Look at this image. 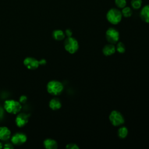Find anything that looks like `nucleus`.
<instances>
[{"label":"nucleus","mask_w":149,"mask_h":149,"mask_svg":"<svg viewBox=\"0 0 149 149\" xmlns=\"http://www.w3.org/2000/svg\"><path fill=\"white\" fill-rule=\"evenodd\" d=\"M116 51V47L112 44H109L104 47L102 53L105 56H110L113 54Z\"/></svg>","instance_id":"obj_12"},{"label":"nucleus","mask_w":149,"mask_h":149,"mask_svg":"<svg viewBox=\"0 0 149 149\" xmlns=\"http://www.w3.org/2000/svg\"><path fill=\"white\" fill-rule=\"evenodd\" d=\"M13 146H12V144L10 143H7L5 144L4 146V148H6V149H10V148H13Z\"/></svg>","instance_id":"obj_24"},{"label":"nucleus","mask_w":149,"mask_h":149,"mask_svg":"<svg viewBox=\"0 0 149 149\" xmlns=\"http://www.w3.org/2000/svg\"><path fill=\"white\" fill-rule=\"evenodd\" d=\"M27 97L25 96V95H22L20 97V99H19V102L21 104H24L26 101H27Z\"/></svg>","instance_id":"obj_22"},{"label":"nucleus","mask_w":149,"mask_h":149,"mask_svg":"<svg viewBox=\"0 0 149 149\" xmlns=\"http://www.w3.org/2000/svg\"><path fill=\"white\" fill-rule=\"evenodd\" d=\"M52 36L55 40L61 41L65 38V34L61 30H55L52 33Z\"/></svg>","instance_id":"obj_15"},{"label":"nucleus","mask_w":149,"mask_h":149,"mask_svg":"<svg viewBox=\"0 0 149 149\" xmlns=\"http://www.w3.org/2000/svg\"><path fill=\"white\" fill-rule=\"evenodd\" d=\"M107 40L111 44L116 43L119 39V31L113 27H109L107 29L105 33Z\"/></svg>","instance_id":"obj_6"},{"label":"nucleus","mask_w":149,"mask_h":149,"mask_svg":"<svg viewBox=\"0 0 149 149\" xmlns=\"http://www.w3.org/2000/svg\"><path fill=\"white\" fill-rule=\"evenodd\" d=\"M107 20L112 24H118L119 23L122 18L121 11L117 8H111L106 14Z\"/></svg>","instance_id":"obj_1"},{"label":"nucleus","mask_w":149,"mask_h":149,"mask_svg":"<svg viewBox=\"0 0 149 149\" xmlns=\"http://www.w3.org/2000/svg\"><path fill=\"white\" fill-rule=\"evenodd\" d=\"M2 148V144L1 143H0V149H1Z\"/></svg>","instance_id":"obj_27"},{"label":"nucleus","mask_w":149,"mask_h":149,"mask_svg":"<svg viewBox=\"0 0 149 149\" xmlns=\"http://www.w3.org/2000/svg\"><path fill=\"white\" fill-rule=\"evenodd\" d=\"M29 118V114H26L25 113H19L15 119V122L16 125L19 127H23L28 122Z\"/></svg>","instance_id":"obj_9"},{"label":"nucleus","mask_w":149,"mask_h":149,"mask_svg":"<svg viewBox=\"0 0 149 149\" xmlns=\"http://www.w3.org/2000/svg\"><path fill=\"white\" fill-rule=\"evenodd\" d=\"M27 140V136L22 133H17L13 134L11 138V141L13 144L21 145Z\"/></svg>","instance_id":"obj_8"},{"label":"nucleus","mask_w":149,"mask_h":149,"mask_svg":"<svg viewBox=\"0 0 149 149\" xmlns=\"http://www.w3.org/2000/svg\"><path fill=\"white\" fill-rule=\"evenodd\" d=\"M4 108L9 113L16 114L20 111L22 105L20 102L16 100H8L5 101Z\"/></svg>","instance_id":"obj_3"},{"label":"nucleus","mask_w":149,"mask_h":149,"mask_svg":"<svg viewBox=\"0 0 149 149\" xmlns=\"http://www.w3.org/2000/svg\"><path fill=\"white\" fill-rule=\"evenodd\" d=\"M116 50L120 54L124 53L125 51V45L122 42H119L117 44V45L116 47Z\"/></svg>","instance_id":"obj_20"},{"label":"nucleus","mask_w":149,"mask_h":149,"mask_svg":"<svg viewBox=\"0 0 149 149\" xmlns=\"http://www.w3.org/2000/svg\"><path fill=\"white\" fill-rule=\"evenodd\" d=\"M116 6L120 9H122L126 6V0H115Z\"/></svg>","instance_id":"obj_19"},{"label":"nucleus","mask_w":149,"mask_h":149,"mask_svg":"<svg viewBox=\"0 0 149 149\" xmlns=\"http://www.w3.org/2000/svg\"><path fill=\"white\" fill-rule=\"evenodd\" d=\"M10 130L7 127H0V140L3 141L7 140L10 138Z\"/></svg>","instance_id":"obj_11"},{"label":"nucleus","mask_w":149,"mask_h":149,"mask_svg":"<svg viewBox=\"0 0 149 149\" xmlns=\"http://www.w3.org/2000/svg\"><path fill=\"white\" fill-rule=\"evenodd\" d=\"M140 17L143 21L149 23V4L144 6L140 12Z\"/></svg>","instance_id":"obj_10"},{"label":"nucleus","mask_w":149,"mask_h":149,"mask_svg":"<svg viewBox=\"0 0 149 149\" xmlns=\"http://www.w3.org/2000/svg\"><path fill=\"white\" fill-rule=\"evenodd\" d=\"M66 148L68 149H79V146L75 143H69L66 146Z\"/></svg>","instance_id":"obj_21"},{"label":"nucleus","mask_w":149,"mask_h":149,"mask_svg":"<svg viewBox=\"0 0 149 149\" xmlns=\"http://www.w3.org/2000/svg\"><path fill=\"white\" fill-rule=\"evenodd\" d=\"M109 119L111 124L115 126L122 125L125 122V119L122 114L116 110H113L110 113Z\"/></svg>","instance_id":"obj_5"},{"label":"nucleus","mask_w":149,"mask_h":149,"mask_svg":"<svg viewBox=\"0 0 149 149\" xmlns=\"http://www.w3.org/2000/svg\"><path fill=\"white\" fill-rule=\"evenodd\" d=\"M23 63L27 69L30 70L36 69L40 65V61L32 57L26 58L23 61Z\"/></svg>","instance_id":"obj_7"},{"label":"nucleus","mask_w":149,"mask_h":149,"mask_svg":"<svg viewBox=\"0 0 149 149\" xmlns=\"http://www.w3.org/2000/svg\"><path fill=\"white\" fill-rule=\"evenodd\" d=\"M45 148L47 149H56L58 148L57 142L52 139H47L43 142Z\"/></svg>","instance_id":"obj_13"},{"label":"nucleus","mask_w":149,"mask_h":149,"mask_svg":"<svg viewBox=\"0 0 149 149\" xmlns=\"http://www.w3.org/2000/svg\"><path fill=\"white\" fill-rule=\"evenodd\" d=\"M65 34L67 36V37H71L72 36V31L70 29H66L65 30Z\"/></svg>","instance_id":"obj_23"},{"label":"nucleus","mask_w":149,"mask_h":149,"mask_svg":"<svg viewBox=\"0 0 149 149\" xmlns=\"http://www.w3.org/2000/svg\"><path fill=\"white\" fill-rule=\"evenodd\" d=\"M47 91L51 95H58L61 94L63 90L62 83L57 80H51L49 81L47 86Z\"/></svg>","instance_id":"obj_2"},{"label":"nucleus","mask_w":149,"mask_h":149,"mask_svg":"<svg viewBox=\"0 0 149 149\" xmlns=\"http://www.w3.org/2000/svg\"><path fill=\"white\" fill-rule=\"evenodd\" d=\"M65 49L70 54H74L79 49V45L77 40L74 37H68L64 42Z\"/></svg>","instance_id":"obj_4"},{"label":"nucleus","mask_w":149,"mask_h":149,"mask_svg":"<svg viewBox=\"0 0 149 149\" xmlns=\"http://www.w3.org/2000/svg\"><path fill=\"white\" fill-rule=\"evenodd\" d=\"M40 65H45V64L46 63V61H45V59H41V60L40 61Z\"/></svg>","instance_id":"obj_26"},{"label":"nucleus","mask_w":149,"mask_h":149,"mask_svg":"<svg viewBox=\"0 0 149 149\" xmlns=\"http://www.w3.org/2000/svg\"><path fill=\"white\" fill-rule=\"evenodd\" d=\"M142 0H132L131 6L134 9H139L141 7Z\"/></svg>","instance_id":"obj_18"},{"label":"nucleus","mask_w":149,"mask_h":149,"mask_svg":"<svg viewBox=\"0 0 149 149\" xmlns=\"http://www.w3.org/2000/svg\"><path fill=\"white\" fill-rule=\"evenodd\" d=\"M3 115H4L3 109L1 107H0V120L3 118Z\"/></svg>","instance_id":"obj_25"},{"label":"nucleus","mask_w":149,"mask_h":149,"mask_svg":"<svg viewBox=\"0 0 149 149\" xmlns=\"http://www.w3.org/2000/svg\"><path fill=\"white\" fill-rule=\"evenodd\" d=\"M49 106L52 110H57L61 108L62 104L59 99L54 98L50 100L49 102Z\"/></svg>","instance_id":"obj_14"},{"label":"nucleus","mask_w":149,"mask_h":149,"mask_svg":"<svg viewBox=\"0 0 149 149\" xmlns=\"http://www.w3.org/2000/svg\"><path fill=\"white\" fill-rule=\"evenodd\" d=\"M121 13L122 16H124L125 17H129L132 15L133 11L130 7L126 6L125 7L122 8Z\"/></svg>","instance_id":"obj_17"},{"label":"nucleus","mask_w":149,"mask_h":149,"mask_svg":"<svg viewBox=\"0 0 149 149\" xmlns=\"http://www.w3.org/2000/svg\"><path fill=\"white\" fill-rule=\"evenodd\" d=\"M128 134V130L126 127L122 126L120 127L118 131V135L121 139L125 138Z\"/></svg>","instance_id":"obj_16"}]
</instances>
